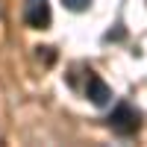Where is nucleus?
Listing matches in <instances>:
<instances>
[{
	"mask_svg": "<svg viewBox=\"0 0 147 147\" xmlns=\"http://www.w3.org/2000/svg\"><path fill=\"white\" fill-rule=\"evenodd\" d=\"M85 94H88V100L94 103V106H106L109 103V97H112V88L97 77V74H91L88 71V82H85Z\"/></svg>",
	"mask_w": 147,
	"mask_h": 147,
	"instance_id": "nucleus-3",
	"label": "nucleus"
},
{
	"mask_svg": "<svg viewBox=\"0 0 147 147\" xmlns=\"http://www.w3.org/2000/svg\"><path fill=\"white\" fill-rule=\"evenodd\" d=\"M109 124H112V129L118 132V136H132V132L138 129V112L129 103H121L115 112H112Z\"/></svg>",
	"mask_w": 147,
	"mask_h": 147,
	"instance_id": "nucleus-1",
	"label": "nucleus"
},
{
	"mask_svg": "<svg viewBox=\"0 0 147 147\" xmlns=\"http://www.w3.org/2000/svg\"><path fill=\"white\" fill-rule=\"evenodd\" d=\"M65 3V9H71V12H85L91 6V0H62Z\"/></svg>",
	"mask_w": 147,
	"mask_h": 147,
	"instance_id": "nucleus-4",
	"label": "nucleus"
},
{
	"mask_svg": "<svg viewBox=\"0 0 147 147\" xmlns=\"http://www.w3.org/2000/svg\"><path fill=\"white\" fill-rule=\"evenodd\" d=\"M27 24L35 30H47L50 27V6L47 0H27Z\"/></svg>",
	"mask_w": 147,
	"mask_h": 147,
	"instance_id": "nucleus-2",
	"label": "nucleus"
}]
</instances>
